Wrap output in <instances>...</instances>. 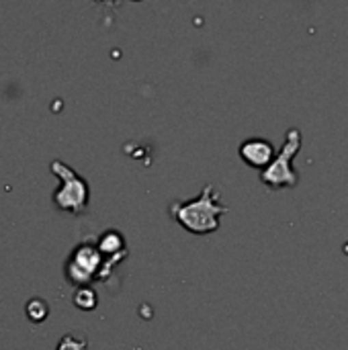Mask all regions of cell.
Returning <instances> with one entry per match:
<instances>
[{"instance_id": "cell-1", "label": "cell", "mask_w": 348, "mask_h": 350, "mask_svg": "<svg viewBox=\"0 0 348 350\" xmlns=\"http://www.w3.org/2000/svg\"><path fill=\"white\" fill-rule=\"evenodd\" d=\"M170 217L191 234H213L219 230L222 215L228 213V205L222 203L215 185H205L203 191L191 201H174L168 207Z\"/></svg>"}, {"instance_id": "cell-2", "label": "cell", "mask_w": 348, "mask_h": 350, "mask_svg": "<svg viewBox=\"0 0 348 350\" xmlns=\"http://www.w3.org/2000/svg\"><path fill=\"white\" fill-rule=\"evenodd\" d=\"M49 170L59 178V187L53 193L55 207L62 211H68L72 215L84 213L88 207V199H90L88 183L62 160H53L49 164Z\"/></svg>"}, {"instance_id": "cell-3", "label": "cell", "mask_w": 348, "mask_h": 350, "mask_svg": "<svg viewBox=\"0 0 348 350\" xmlns=\"http://www.w3.org/2000/svg\"><path fill=\"white\" fill-rule=\"evenodd\" d=\"M302 150V131L299 129H289L283 148L277 152L273 164L260 172V180L269 189H285V187H297L299 174L293 170L291 160L299 154Z\"/></svg>"}, {"instance_id": "cell-4", "label": "cell", "mask_w": 348, "mask_h": 350, "mask_svg": "<svg viewBox=\"0 0 348 350\" xmlns=\"http://www.w3.org/2000/svg\"><path fill=\"white\" fill-rule=\"evenodd\" d=\"M103 267H105V258H103V254L98 250V244H94V242H82L68 256L64 273H66V279L72 285L84 287L90 281L101 279Z\"/></svg>"}, {"instance_id": "cell-5", "label": "cell", "mask_w": 348, "mask_h": 350, "mask_svg": "<svg viewBox=\"0 0 348 350\" xmlns=\"http://www.w3.org/2000/svg\"><path fill=\"white\" fill-rule=\"evenodd\" d=\"M277 156L275 146L265 137H250L240 144V158L252 168H269Z\"/></svg>"}, {"instance_id": "cell-6", "label": "cell", "mask_w": 348, "mask_h": 350, "mask_svg": "<svg viewBox=\"0 0 348 350\" xmlns=\"http://www.w3.org/2000/svg\"><path fill=\"white\" fill-rule=\"evenodd\" d=\"M98 250L105 258V267H103V275L101 281H105L111 275V269L115 265H119V260H123L127 256V248H125V240L117 230H107L101 238H98Z\"/></svg>"}, {"instance_id": "cell-7", "label": "cell", "mask_w": 348, "mask_h": 350, "mask_svg": "<svg viewBox=\"0 0 348 350\" xmlns=\"http://www.w3.org/2000/svg\"><path fill=\"white\" fill-rule=\"evenodd\" d=\"M72 304L82 310V312H90L98 306V295L92 287L84 285V287H76L74 291V297H72Z\"/></svg>"}, {"instance_id": "cell-8", "label": "cell", "mask_w": 348, "mask_h": 350, "mask_svg": "<svg viewBox=\"0 0 348 350\" xmlns=\"http://www.w3.org/2000/svg\"><path fill=\"white\" fill-rule=\"evenodd\" d=\"M25 314H27V318H29L33 324H39V322H43V320L49 316V306H47V301H45V299H41V297H33V299H29V301H27V306H25Z\"/></svg>"}, {"instance_id": "cell-9", "label": "cell", "mask_w": 348, "mask_h": 350, "mask_svg": "<svg viewBox=\"0 0 348 350\" xmlns=\"http://www.w3.org/2000/svg\"><path fill=\"white\" fill-rule=\"evenodd\" d=\"M55 350H88V340L80 334L68 332L59 338L57 349Z\"/></svg>"}]
</instances>
